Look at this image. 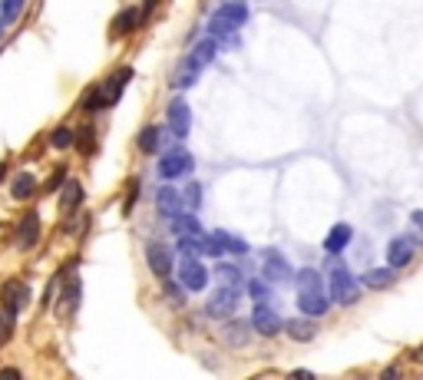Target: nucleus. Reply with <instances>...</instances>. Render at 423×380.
I'll return each mask as SVG.
<instances>
[{
    "instance_id": "14",
    "label": "nucleus",
    "mask_w": 423,
    "mask_h": 380,
    "mask_svg": "<svg viewBox=\"0 0 423 380\" xmlns=\"http://www.w3.org/2000/svg\"><path fill=\"white\" fill-rule=\"evenodd\" d=\"M251 331H255V327L248 324V321H235V317H228V324L222 327V337H225V344L228 348H245V344H248L251 341Z\"/></svg>"
},
{
    "instance_id": "17",
    "label": "nucleus",
    "mask_w": 423,
    "mask_h": 380,
    "mask_svg": "<svg viewBox=\"0 0 423 380\" xmlns=\"http://www.w3.org/2000/svg\"><path fill=\"white\" fill-rule=\"evenodd\" d=\"M156 208H159L165 218H175L185 208L182 205V192H175L172 185H163V189L156 192Z\"/></svg>"
},
{
    "instance_id": "4",
    "label": "nucleus",
    "mask_w": 423,
    "mask_h": 380,
    "mask_svg": "<svg viewBox=\"0 0 423 380\" xmlns=\"http://www.w3.org/2000/svg\"><path fill=\"white\" fill-rule=\"evenodd\" d=\"M327 294H331L334 304L351 308V304H358V298H360V281L344 268V265H337L334 272H331V278H327Z\"/></svg>"
},
{
    "instance_id": "36",
    "label": "nucleus",
    "mask_w": 423,
    "mask_h": 380,
    "mask_svg": "<svg viewBox=\"0 0 423 380\" xmlns=\"http://www.w3.org/2000/svg\"><path fill=\"white\" fill-rule=\"evenodd\" d=\"M228 251H235V255H245V251H248V241L239 239V235H232V239H228Z\"/></svg>"
},
{
    "instance_id": "6",
    "label": "nucleus",
    "mask_w": 423,
    "mask_h": 380,
    "mask_svg": "<svg viewBox=\"0 0 423 380\" xmlns=\"http://www.w3.org/2000/svg\"><path fill=\"white\" fill-rule=\"evenodd\" d=\"M27 304H30V284L20 281V278H11V281H4V288H0V308H4V311H11V315H20Z\"/></svg>"
},
{
    "instance_id": "41",
    "label": "nucleus",
    "mask_w": 423,
    "mask_h": 380,
    "mask_svg": "<svg viewBox=\"0 0 423 380\" xmlns=\"http://www.w3.org/2000/svg\"><path fill=\"white\" fill-rule=\"evenodd\" d=\"M384 377H387V380H393V377H400V367H387V370H384Z\"/></svg>"
},
{
    "instance_id": "25",
    "label": "nucleus",
    "mask_w": 423,
    "mask_h": 380,
    "mask_svg": "<svg viewBox=\"0 0 423 380\" xmlns=\"http://www.w3.org/2000/svg\"><path fill=\"white\" fill-rule=\"evenodd\" d=\"M33 189H37V179H33L30 172H20V175H17V179L11 182V196H13V198H30Z\"/></svg>"
},
{
    "instance_id": "15",
    "label": "nucleus",
    "mask_w": 423,
    "mask_h": 380,
    "mask_svg": "<svg viewBox=\"0 0 423 380\" xmlns=\"http://www.w3.org/2000/svg\"><path fill=\"white\" fill-rule=\"evenodd\" d=\"M80 298H83V284H80V278H76V274H70V278H66V284H63V294H60V315H63V317L76 315Z\"/></svg>"
},
{
    "instance_id": "20",
    "label": "nucleus",
    "mask_w": 423,
    "mask_h": 380,
    "mask_svg": "<svg viewBox=\"0 0 423 380\" xmlns=\"http://www.w3.org/2000/svg\"><path fill=\"white\" fill-rule=\"evenodd\" d=\"M142 13L139 7H126V11H120V17L113 20V37H126V33H132L136 27H139Z\"/></svg>"
},
{
    "instance_id": "18",
    "label": "nucleus",
    "mask_w": 423,
    "mask_h": 380,
    "mask_svg": "<svg viewBox=\"0 0 423 380\" xmlns=\"http://www.w3.org/2000/svg\"><path fill=\"white\" fill-rule=\"evenodd\" d=\"M40 239V215L37 212H27L20 218V228H17V241H20V248H33Z\"/></svg>"
},
{
    "instance_id": "29",
    "label": "nucleus",
    "mask_w": 423,
    "mask_h": 380,
    "mask_svg": "<svg viewBox=\"0 0 423 380\" xmlns=\"http://www.w3.org/2000/svg\"><path fill=\"white\" fill-rule=\"evenodd\" d=\"M13 331H17V315H11V311H0V348H4V344L13 337Z\"/></svg>"
},
{
    "instance_id": "39",
    "label": "nucleus",
    "mask_w": 423,
    "mask_h": 380,
    "mask_svg": "<svg viewBox=\"0 0 423 380\" xmlns=\"http://www.w3.org/2000/svg\"><path fill=\"white\" fill-rule=\"evenodd\" d=\"M156 4H159V0H146V4H142V7H139L142 20H146V17H149V13H152V7H156Z\"/></svg>"
},
{
    "instance_id": "22",
    "label": "nucleus",
    "mask_w": 423,
    "mask_h": 380,
    "mask_svg": "<svg viewBox=\"0 0 423 380\" xmlns=\"http://www.w3.org/2000/svg\"><path fill=\"white\" fill-rule=\"evenodd\" d=\"M83 205V185L76 182V179H70V182L63 185V192H60V208L63 212H73V208Z\"/></svg>"
},
{
    "instance_id": "3",
    "label": "nucleus",
    "mask_w": 423,
    "mask_h": 380,
    "mask_svg": "<svg viewBox=\"0 0 423 380\" xmlns=\"http://www.w3.org/2000/svg\"><path fill=\"white\" fill-rule=\"evenodd\" d=\"M248 20V7L245 4H222L215 13H212V20H208V37L218 40V37H232V33H239V27H245Z\"/></svg>"
},
{
    "instance_id": "27",
    "label": "nucleus",
    "mask_w": 423,
    "mask_h": 380,
    "mask_svg": "<svg viewBox=\"0 0 423 380\" xmlns=\"http://www.w3.org/2000/svg\"><path fill=\"white\" fill-rule=\"evenodd\" d=\"M172 225H175V232H179V235H202V225H198L196 215H185V212H179Z\"/></svg>"
},
{
    "instance_id": "8",
    "label": "nucleus",
    "mask_w": 423,
    "mask_h": 380,
    "mask_svg": "<svg viewBox=\"0 0 423 380\" xmlns=\"http://www.w3.org/2000/svg\"><path fill=\"white\" fill-rule=\"evenodd\" d=\"M192 169H196V159H192V152L185 149H172L159 159V175L163 179H179V175H189Z\"/></svg>"
},
{
    "instance_id": "30",
    "label": "nucleus",
    "mask_w": 423,
    "mask_h": 380,
    "mask_svg": "<svg viewBox=\"0 0 423 380\" xmlns=\"http://www.w3.org/2000/svg\"><path fill=\"white\" fill-rule=\"evenodd\" d=\"M23 11V0H0V20L4 23H13L20 17Z\"/></svg>"
},
{
    "instance_id": "43",
    "label": "nucleus",
    "mask_w": 423,
    "mask_h": 380,
    "mask_svg": "<svg viewBox=\"0 0 423 380\" xmlns=\"http://www.w3.org/2000/svg\"><path fill=\"white\" fill-rule=\"evenodd\" d=\"M4 175H7V165L0 163V182H4Z\"/></svg>"
},
{
    "instance_id": "21",
    "label": "nucleus",
    "mask_w": 423,
    "mask_h": 380,
    "mask_svg": "<svg viewBox=\"0 0 423 380\" xmlns=\"http://www.w3.org/2000/svg\"><path fill=\"white\" fill-rule=\"evenodd\" d=\"M284 331H288V337H291V341H301V344L315 341V334H317V327L311 324L308 317H294V321H288V324H284Z\"/></svg>"
},
{
    "instance_id": "40",
    "label": "nucleus",
    "mask_w": 423,
    "mask_h": 380,
    "mask_svg": "<svg viewBox=\"0 0 423 380\" xmlns=\"http://www.w3.org/2000/svg\"><path fill=\"white\" fill-rule=\"evenodd\" d=\"M413 225H417V232H420V235H423V212H413Z\"/></svg>"
},
{
    "instance_id": "28",
    "label": "nucleus",
    "mask_w": 423,
    "mask_h": 380,
    "mask_svg": "<svg viewBox=\"0 0 423 380\" xmlns=\"http://www.w3.org/2000/svg\"><path fill=\"white\" fill-rule=\"evenodd\" d=\"M73 142H76V132L66 129V126H56V129L50 132V146H53V149H70Z\"/></svg>"
},
{
    "instance_id": "13",
    "label": "nucleus",
    "mask_w": 423,
    "mask_h": 380,
    "mask_svg": "<svg viewBox=\"0 0 423 380\" xmlns=\"http://www.w3.org/2000/svg\"><path fill=\"white\" fill-rule=\"evenodd\" d=\"M413 255H417V241L407 239V235H397V239H391V245H387V261H391L393 272H397V268H407L413 261Z\"/></svg>"
},
{
    "instance_id": "26",
    "label": "nucleus",
    "mask_w": 423,
    "mask_h": 380,
    "mask_svg": "<svg viewBox=\"0 0 423 380\" xmlns=\"http://www.w3.org/2000/svg\"><path fill=\"white\" fill-rule=\"evenodd\" d=\"M228 232H212V235H206V255H212V258H218L222 251H228Z\"/></svg>"
},
{
    "instance_id": "19",
    "label": "nucleus",
    "mask_w": 423,
    "mask_h": 380,
    "mask_svg": "<svg viewBox=\"0 0 423 380\" xmlns=\"http://www.w3.org/2000/svg\"><path fill=\"white\" fill-rule=\"evenodd\" d=\"M206 70V63L198 60L196 53L189 56L182 66H179V73H175V89H189V87H196V80H198V73Z\"/></svg>"
},
{
    "instance_id": "35",
    "label": "nucleus",
    "mask_w": 423,
    "mask_h": 380,
    "mask_svg": "<svg viewBox=\"0 0 423 380\" xmlns=\"http://www.w3.org/2000/svg\"><path fill=\"white\" fill-rule=\"evenodd\" d=\"M76 139H80V149L87 152V156H89V152H93V149H96V136H93V126H87V129L80 132Z\"/></svg>"
},
{
    "instance_id": "1",
    "label": "nucleus",
    "mask_w": 423,
    "mask_h": 380,
    "mask_svg": "<svg viewBox=\"0 0 423 380\" xmlns=\"http://www.w3.org/2000/svg\"><path fill=\"white\" fill-rule=\"evenodd\" d=\"M294 284H298V308H301L308 317H324L327 308H331V294L324 291V278L315 268H304V272L294 274Z\"/></svg>"
},
{
    "instance_id": "31",
    "label": "nucleus",
    "mask_w": 423,
    "mask_h": 380,
    "mask_svg": "<svg viewBox=\"0 0 423 380\" xmlns=\"http://www.w3.org/2000/svg\"><path fill=\"white\" fill-rule=\"evenodd\" d=\"M218 281L222 284H241V272L235 268V265H218Z\"/></svg>"
},
{
    "instance_id": "11",
    "label": "nucleus",
    "mask_w": 423,
    "mask_h": 380,
    "mask_svg": "<svg viewBox=\"0 0 423 380\" xmlns=\"http://www.w3.org/2000/svg\"><path fill=\"white\" fill-rule=\"evenodd\" d=\"M169 129H172L175 139H185L189 129H192V109H189V103L182 96H175L169 103Z\"/></svg>"
},
{
    "instance_id": "34",
    "label": "nucleus",
    "mask_w": 423,
    "mask_h": 380,
    "mask_svg": "<svg viewBox=\"0 0 423 380\" xmlns=\"http://www.w3.org/2000/svg\"><path fill=\"white\" fill-rule=\"evenodd\" d=\"M215 40H212V37H208V40H202V44L196 46V50H192V53L198 56V60H202V63H212V56H215Z\"/></svg>"
},
{
    "instance_id": "38",
    "label": "nucleus",
    "mask_w": 423,
    "mask_h": 380,
    "mask_svg": "<svg viewBox=\"0 0 423 380\" xmlns=\"http://www.w3.org/2000/svg\"><path fill=\"white\" fill-rule=\"evenodd\" d=\"M17 380V377H20V370H17V367H4V370H0V380Z\"/></svg>"
},
{
    "instance_id": "33",
    "label": "nucleus",
    "mask_w": 423,
    "mask_h": 380,
    "mask_svg": "<svg viewBox=\"0 0 423 380\" xmlns=\"http://www.w3.org/2000/svg\"><path fill=\"white\" fill-rule=\"evenodd\" d=\"M182 205H189V208H198V205H202V189H198L196 182H192V185H185V192H182Z\"/></svg>"
},
{
    "instance_id": "16",
    "label": "nucleus",
    "mask_w": 423,
    "mask_h": 380,
    "mask_svg": "<svg viewBox=\"0 0 423 380\" xmlns=\"http://www.w3.org/2000/svg\"><path fill=\"white\" fill-rule=\"evenodd\" d=\"M351 239H354V228H351L348 222H337V225L327 232L324 251H327V255H341V251L351 245Z\"/></svg>"
},
{
    "instance_id": "37",
    "label": "nucleus",
    "mask_w": 423,
    "mask_h": 380,
    "mask_svg": "<svg viewBox=\"0 0 423 380\" xmlns=\"http://www.w3.org/2000/svg\"><path fill=\"white\" fill-rule=\"evenodd\" d=\"M63 179H66V169H63V165H60V169H56V172L50 175V182H46V189L53 192V189H56V185H60V182H63Z\"/></svg>"
},
{
    "instance_id": "9",
    "label": "nucleus",
    "mask_w": 423,
    "mask_h": 380,
    "mask_svg": "<svg viewBox=\"0 0 423 380\" xmlns=\"http://www.w3.org/2000/svg\"><path fill=\"white\" fill-rule=\"evenodd\" d=\"M251 327H255L261 337H274L278 331H284L282 317L274 315V308L268 301H255V311H251Z\"/></svg>"
},
{
    "instance_id": "24",
    "label": "nucleus",
    "mask_w": 423,
    "mask_h": 380,
    "mask_svg": "<svg viewBox=\"0 0 423 380\" xmlns=\"http://www.w3.org/2000/svg\"><path fill=\"white\" fill-rule=\"evenodd\" d=\"M393 278H397V274H393V268H370V272L364 274V284H367V288H374V291H380V288H391Z\"/></svg>"
},
{
    "instance_id": "32",
    "label": "nucleus",
    "mask_w": 423,
    "mask_h": 380,
    "mask_svg": "<svg viewBox=\"0 0 423 380\" xmlns=\"http://www.w3.org/2000/svg\"><path fill=\"white\" fill-rule=\"evenodd\" d=\"M248 294L255 301H272V288H268V281H261V278H255V281L248 284Z\"/></svg>"
},
{
    "instance_id": "23",
    "label": "nucleus",
    "mask_w": 423,
    "mask_h": 380,
    "mask_svg": "<svg viewBox=\"0 0 423 380\" xmlns=\"http://www.w3.org/2000/svg\"><path fill=\"white\" fill-rule=\"evenodd\" d=\"M136 142H139V152L152 156V152H159V146H163V129H159V126H146Z\"/></svg>"
},
{
    "instance_id": "42",
    "label": "nucleus",
    "mask_w": 423,
    "mask_h": 380,
    "mask_svg": "<svg viewBox=\"0 0 423 380\" xmlns=\"http://www.w3.org/2000/svg\"><path fill=\"white\" fill-rule=\"evenodd\" d=\"M413 360H417V364H423V344L417 350H413Z\"/></svg>"
},
{
    "instance_id": "12",
    "label": "nucleus",
    "mask_w": 423,
    "mask_h": 380,
    "mask_svg": "<svg viewBox=\"0 0 423 380\" xmlns=\"http://www.w3.org/2000/svg\"><path fill=\"white\" fill-rule=\"evenodd\" d=\"M146 261H149V272L156 274V278H169L172 274V251L165 248V245H159V241H149L146 245Z\"/></svg>"
},
{
    "instance_id": "10",
    "label": "nucleus",
    "mask_w": 423,
    "mask_h": 380,
    "mask_svg": "<svg viewBox=\"0 0 423 380\" xmlns=\"http://www.w3.org/2000/svg\"><path fill=\"white\" fill-rule=\"evenodd\" d=\"M261 274L268 281H288L291 278V265L282 255V248H265V255H261Z\"/></svg>"
},
{
    "instance_id": "7",
    "label": "nucleus",
    "mask_w": 423,
    "mask_h": 380,
    "mask_svg": "<svg viewBox=\"0 0 423 380\" xmlns=\"http://www.w3.org/2000/svg\"><path fill=\"white\" fill-rule=\"evenodd\" d=\"M179 284H182L185 291H206L208 284V272L206 265L192 255H182V265H179Z\"/></svg>"
},
{
    "instance_id": "2",
    "label": "nucleus",
    "mask_w": 423,
    "mask_h": 380,
    "mask_svg": "<svg viewBox=\"0 0 423 380\" xmlns=\"http://www.w3.org/2000/svg\"><path fill=\"white\" fill-rule=\"evenodd\" d=\"M132 80V70L130 66H122V70H116V73L109 76L106 83H99V87H93V93L87 96V103H83V109L87 113H96V109H106L113 106L116 99L122 96V87Z\"/></svg>"
},
{
    "instance_id": "5",
    "label": "nucleus",
    "mask_w": 423,
    "mask_h": 380,
    "mask_svg": "<svg viewBox=\"0 0 423 380\" xmlns=\"http://www.w3.org/2000/svg\"><path fill=\"white\" fill-rule=\"evenodd\" d=\"M239 298H241V284H222L218 291H212V301L206 304L208 317L228 321V317L239 311Z\"/></svg>"
}]
</instances>
